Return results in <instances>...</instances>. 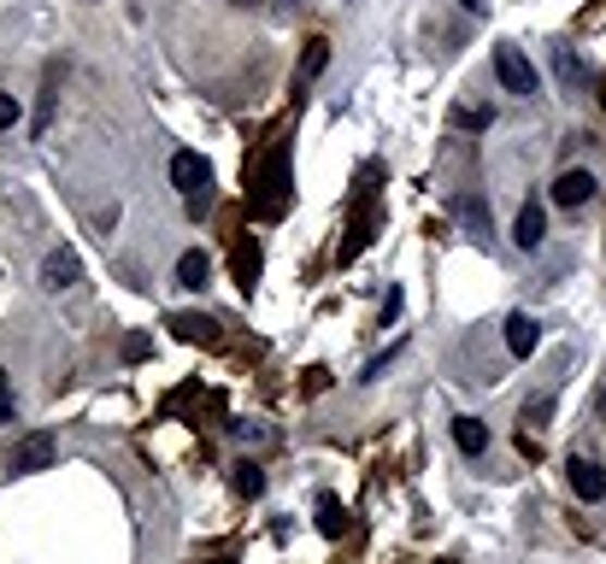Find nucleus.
<instances>
[{
	"label": "nucleus",
	"instance_id": "1",
	"mask_svg": "<svg viewBox=\"0 0 606 564\" xmlns=\"http://www.w3.org/2000/svg\"><path fill=\"white\" fill-rule=\"evenodd\" d=\"M171 183L183 188V212L189 218H207L212 212V165L200 153H177L171 159Z\"/></svg>",
	"mask_w": 606,
	"mask_h": 564
},
{
	"label": "nucleus",
	"instance_id": "2",
	"mask_svg": "<svg viewBox=\"0 0 606 564\" xmlns=\"http://www.w3.org/2000/svg\"><path fill=\"white\" fill-rule=\"evenodd\" d=\"M495 77H500V89H507V95H524V100L542 89L536 65H530L524 53L512 48V41H500V48H495Z\"/></svg>",
	"mask_w": 606,
	"mask_h": 564
},
{
	"label": "nucleus",
	"instance_id": "3",
	"mask_svg": "<svg viewBox=\"0 0 606 564\" xmlns=\"http://www.w3.org/2000/svg\"><path fill=\"white\" fill-rule=\"evenodd\" d=\"M77 283H83V259L71 253V248H53L48 259H41V288L60 294V288H77Z\"/></svg>",
	"mask_w": 606,
	"mask_h": 564
},
{
	"label": "nucleus",
	"instance_id": "4",
	"mask_svg": "<svg viewBox=\"0 0 606 564\" xmlns=\"http://www.w3.org/2000/svg\"><path fill=\"white\" fill-rule=\"evenodd\" d=\"M48 465H53V436H48V429H41V436H24L18 447H12V471H18V476H36Z\"/></svg>",
	"mask_w": 606,
	"mask_h": 564
},
{
	"label": "nucleus",
	"instance_id": "5",
	"mask_svg": "<svg viewBox=\"0 0 606 564\" xmlns=\"http://www.w3.org/2000/svg\"><path fill=\"white\" fill-rule=\"evenodd\" d=\"M589 200H595V177H589V171H559L554 177V206L577 212V206H589Z\"/></svg>",
	"mask_w": 606,
	"mask_h": 564
},
{
	"label": "nucleus",
	"instance_id": "6",
	"mask_svg": "<svg viewBox=\"0 0 606 564\" xmlns=\"http://www.w3.org/2000/svg\"><path fill=\"white\" fill-rule=\"evenodd\" d=\"M512 241L524 253H536L542 241H547V212L536 206V200H524V206H518V224H512Z\"/></svg>",
	"mask_w": 606,
	"mask_h": 564
},
{
	"label": "nucleus",
	"instance_id": "7",
	"mask_svg": "<svg viewBox=\"0 0 606 564\" xmlns=\"http://www.w3.org/2000/svg\"><path fill=\"white\" fill-rule=\"evenodd\" d=\"M566 476H571L577 500H606V471L595 465V459H577V453H571V465H566Z\"/></svg>",
	"mask_w": 606,
	"mask_h": 564
},
{
	"label": "nucleus",
	"instance_id": "8",
	"mask_svg": "<svg viewBox=\"0 0 606 564\" xmlns=\"http://www.w3.org/2000/svg\"><path fill=\"white\" fill-rule=\"evenodd\" d=\"M536 341H542V324L530 312H512L507 317V353L512 359H530V353H536Z\"/></svg>",
	"mask_w": 606,
	"mask_h": 564
},
{
	"label": "nucleus",
	"instance_id": "9",
	"mask_svg": "<svg viewBox=\"0 0 606 564\" xmlns=\"http://www.w3.org/2000/svg\"><path fill=\"white\" fill-rule=\"evenodd\" d=\"M454 441L466 459H483L488 453V424H478V417H454Z\"/></svg>",
	"mask_w": 606,
	"mask_h": 564
},
{
	"label": "nucleus",
	"instance_id": "10",
	"mask_svg": "<svg viewBox=\"0 0 606 564\" xmlns=\"http://www.w3.org/2000/svg\"><path fill=\"white\" fill-rule=\"evenodd\" d=\"M177 283H183V288H207V283H212V259L200 253V248L183 253V259H177Z\"/></svg>",
	"mask_w": 606,
	"mask_h": 564
},
{
	"label": "nucleus",
	"instance_id": "11",
	"mask_svg": "<svg viewBox=\"0 0 606 564\" xmlns=\"http://www.w3.org/2000/svg\"><path fill=\"white\" fill-rule=\"evenodd\" d=\"M171 329H177V336L183 341H219V324H212V317H189V312H177V317H171Z\"/></svg>",
	"mask_w": 606,
	"mask_h": 564
},
{
	"label": "nucleus",
	"instance_id": "12",
	"mask_svg": "<svg viewBox=\"0 0 606 564\" xmlns=\"http://www.w3.org/2000/svg\"><path fill=\"white\" fill-rule=\"evenodd\" d=\"M554 71H559V83H566L571 95H577V83H589V65L577 60L571 48H554Z\"/></svg>",
	"mask_w": 606,
	"mask_h": 564
},
{
	"label": "nucleus",
	"instance_id": "13",
	"mask_svg": "<svg viewBox=\"0 0 606 564\" xmlns=\"http://www.w3.org/2000/svg\"><path fill=\"white\" fill-rule=\"evenodd\" d=\"M319 529L330 535V541L348 529V512H342V500H336V494H319Z\"/></svg>",
	"mask_w": 606,
	"mask_h": 564
},
{
	"label": "nucleus",
	"instance_id": "14",
	"mask_svg": "<svg viewBox=\"0 0 606 564\" xmlns=\"http://www.w3.org/2000/svg\"><path fill=\"white\" fill-rule=\"evenodd\" d=\"M236 277H242V288L259 283V241H253V236L236 241Z\"/></svg>",
	"mask_w": 606,
	"mask_h": 564
},
{
	"label": "nucleus",
	"instance_id": "15",
	"mask_svg": "<svg viewBox=\"0 0 606 564\" xmlns=\"http://www.w3.org/2000/svg\"><path fill=\"white\" fill-rule=\"evenodd\" d=\"M324 65H330V41H324V36H312V41H307V53H300V83H312Z\"/></svg>",
	"mask_w": 606,
	"mask_h": 564
},
{
	"label": "nucleus",
	"instance_id": "16",
	"mask_svg": "<svg viewBox=\"0 0 606 564\" xmlns=\"http://www.w3.org/2000/svg\"><path fill=\"white\" fill-rule=\"evenodd\" d=\"M230 482H236V494H265V471H259L253 465V459H242V465H236V476H230Z\"/></svg>",
	"mask_w": 606,
	"mask_h": 564
},
{
	"label": "nucleus",
	"instance_id": "17",
	"mask_svg": "<svg viewBox=\"0 0 606 564\" xmlns=\"http://www.w3.org/2000/svg\"><path fill=\"white\" fill-rule=\"evenodd\" d=\"M454 212H459V218H466V229H471V236H488V206H478V200H471V195H459V200H454Z\"/></svg>",
	"mask_w": 606,
	"mask_h": 564
},
{
	"label": "nucleus",
	"instance_id": "18",
	"mask_svg": "<svg viewBox=\"0 0 606 564\" xmlns=\"http://www.w3.org/2000/svg\"><path fill=\"white\" fill-rule=\"evenodd\" d=\"M454 124L459 129H488V124H495V112H488V106H454Z\"/></svg>",
	"mask_w": 606,
	"mask_h": 564
},
{
	"label": "nucleus",
	"instance_id": "19",
	"mask_svg": "<svg viewBox=\"0 0 606 564\" xmlns=\"http://www.w3.org/2000/svg\"><path fill=\"white\" fill-rule=\"evenodd\" d=\"M24 118V106H18V95H0V129H12Z\"/></svg>",
	"mask_w": 606,
	"mask_h": 564
},
{
	"label": "nucleus",
	"instance_id": "20",
	"mask_svg": "<svg viewBox=\"0 0 606 564\" xmlns=\"http://www.w3.org/2000/svg\"><path fill=\"white\" fill-rule=\"evenodd\" d=\"M0 424H12V376L0 371Z\"/></svg>",
	"mask_w": 606,
	"mask_h": 564
},
{
	"label": "nucleus",
	"instance_id": "21",
	"mask_svg": "<svg viewBox=\"0 0 606 564\" xmlns=\"http://www.w3.org/2000/svg\"><path fill=\"white\" fill-rule=\"evenodd\" d=\"M459 7H466V12H488V0H459Z\"/></svg>",
	"mask_w": 606,
	"mask_h": 564
},
{
	"label": "nucleus",
	"instance_id": "22",
	"mask_svg": "<svg viewBox=\"0 0 606 564\" xmlns=\"http://www.w3.org/2000/svg\"><path fill=\"white\" fill-rule=\"evenodd\" d=\"M601 417H606V394H601Z\"/></svg>",
	"mask_w": 606,
	"mask_h": 564
},
{
	"label": "nucleus",
	"instance_id": "23",
	"mask_svg": "<svg viewBox=\"0 0 606 564\" xmlns=\"http://www.w3.org/2000/svg\"><path fill=\"white\" fill-rule=\"evenodd\" d=\"M219 564H230V559H219Z\"/></svg>",
	"mask_w": 606,
	"mask_h": 564
}]
</instances>
